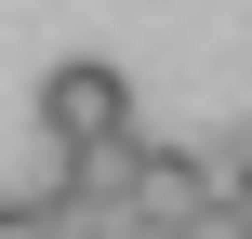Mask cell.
Segmentation results:
<instances>
[{
	"mask_svg": "<svg viewBox=\"0 0 252 239\" xmlns=\"http://www.w3.org/2000/svg\"><path fill=\"white\" fill-rule=\"evenodd\" d=\"M40 133H53L66 160L120 146V133H133V80H120V53H66V67H40Z\"/></svg>",
	"mask_w": 252,
	"mask_h": 239,
	"instance_id": "6da1fadb",
	"label": "cell"
},
{
	"mask_svg": "<svg viewBox=\"0 0 252 239\" xmlns=\"http://www.w3.org/2000/svg\"><path fill=\"white\" fill-rule=\"evenodd\" d=\"M173 239H252V213H239V200H199V213H186Z\"/></svg>",
	"mask_w": 252,
	"mask_h": 239,
	"instance_id": "7a4b0ae2",
	"label": "cell"
},
{
	"mask_svg": "<svg viewBox=\"0 0 252 239\" xmlns=\"http://www.w3.org/2000/svg\"><path fill=\"white\" fill-rule=\"evenodd\" d=\"M0 239H66V226H53V200H0Z\"/></svg>",
	"mask_w": 252,
	"mask_h": 239,
	"instance_id": "3957f363",
	"label": "cell"
}]
</instances>
